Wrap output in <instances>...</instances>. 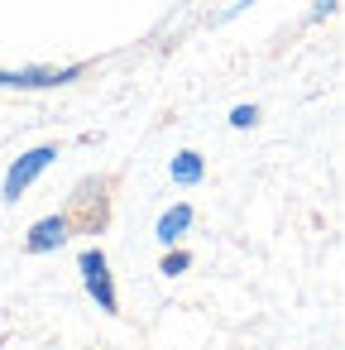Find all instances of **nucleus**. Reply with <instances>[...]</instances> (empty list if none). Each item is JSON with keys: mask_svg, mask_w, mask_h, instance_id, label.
I'll use <instances>...</instances> for the list:
<instances>
[{"mask_svg": "<svg viewBox=\"0 0 345 350\" xmlns=\"http://www.w3.org/2000/svg\"><path fill=\"white\" fill-rule=\"evenodd\" d=\"M53 159H58L53 144H39V149L20 154V159L10 163V173H5V187H0V197H5V202H20V197L44 178V168H53Z\"/></svg>", "mask_w": 345, "mask_h": 350, "instance_id": "1", "label": "nucleus"}, {"mask_svg": "<svg viewBox=\"0 0 345 350\" xmlns=\"http://www.w3.org/2000/svg\"><path fill=\"white\" fill-rule=\"evenodd\" d=\"M77 269H82V283H87V293L96 297V307H101V312H115V283H111L106 254H101V250H82Z\"/></svg>", "mask_w": 345, "mask_h": 350, "instance_id": "2", "label": "nucleus"}, {"mask_svg": "<svg viewBox=\"0 0 345 350\" xmlns=\"http://www.w3.org/2000/svg\"><path fill=\"white\" fill-rule=\"evenodd\" d=\"M82 68H0V87H15V92H34V87H63L77 82Z\"/></svg>", "mask_w": 345, "mask_h": 350, "instance_id": "3", "label": "nucleus"}, {"mask_svg": "<svg viewBox=\"0 0 345 350\" xmlns=\"http://www.w3.org/2000/svg\"><path fill=\"white\" fill-rule=\"evenodd\" d=\"M63 245H68V216H44V221L29 226V240H25L29 254H49V250H63Z\"/></svg>", "mask_w": 345, "mask_h": 350, "instance_id": "4", "label": "nucleus"}, {"mask_svg": "<svg viewBox=\"0 0 345 350\" xmlns=\"http://www.w3.org/2000/svg\"><path fill=\"white\" fill-rule=\"evenodd\" d=\"M187 226H192V206H168V211L158 216L154 235H158V245L168 250V245H178V240L187 235Z\"/></svg>", "mask_w": 345, "mask_h": 350, "instance_id": "5", "label": "nucleus"}, {"mask_svg": "<svg viewBox=\"0 0 345 350\" xmlns=\"http://www.w3.org/2000/svg\"><path fill=\"white\" fill-rule=\"evenodd\" d=\"M168 173H173V183H178V187H197V183L206 178V159H202V154H192V149H182V154L173 159V168H168Z\"/></svg>", "mask_w": 345, "mask_h": 350, "instance_id": "6", "label": "nucleus"}, {"mask_svg": "<svg viewBox=\"0 0 345 350\" xmlns=\"http://www.w3.org/2000/svg\"><path fill=\"white\" fill-rule=\"evenodd\" d=\"M192 269V254H182V250H173V254H163V269L158 273H168V278H178V273H187Z\"/></svg>", "mask_w": 345, "mask_h": 350, "instance_id": "7", "label": "nucleus"}, {"mask_svg": "<svg viewBox=\"0 0 345 350\" xmlns=\"http://www.w3.org/2000/svg\"><path fill=\"white\" fill-rule=\"evenodd\" d=\"M254 120H259V111H254V106H235V111H230V125H235V130H249Z\"/></svg>", "mask_w": 345, "mask_h": 350, "instance_id": "8", "label": "nucleus"}]
</instances>
